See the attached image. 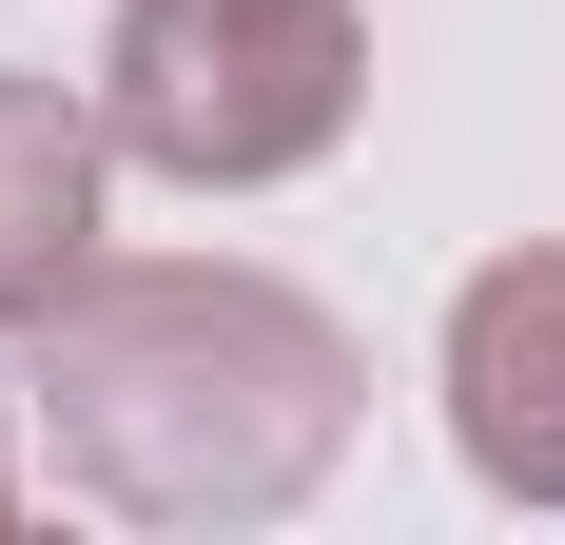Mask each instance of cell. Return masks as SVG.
Returning a JSON list of instances; mask_svg holds the SVG:
<instances>
[{"instance_id": "277c9868", "label": "cell", "mask_w": 565, "mask_h": 545, "mask_svg": "<svg viewBox=\"0 0 565 545\" xmlns=\"http://www.w3.org/2000/svg\"><path fill=\"white\" fill-rule=\"evenodd\" d=\"M117 234V117L98 78H40V58H0V331H40Z\"/></svg>"}, {"instance_id": "6da1fadb", "label": "cell", "mask_w": 565, "mask_h": 545, "mask_svg": "<svg viewBox=\"0 0 565 545\" xmlns=\"http://www.w3.org/2000/svg\"><path fill=\"white\" fill-rule=\"evenodd\" d=\"M40 429L117 526H274L351 468L371 351L254 254H98L40 312Z\"/></svg>"}, {"instance_id": "3957f363", "label": "cell", "mask_w": 565, "mask_h": 545, "mask_svg": "<svg viewBox=\"0 0 565 545\" xmlns=\"http://www.w3.org/2000/svg\"><path fill=\"white\" fill-rule=\"evenodd\" d=\"M449 448L488 506H565V234H526V254H488L449 292Z\"/></svg>"}, {"instance_id": "5b68a950", "label": "cell", "mask_w": 565, "mask_h": 545, "mask_svg": "<svg viewBox=\"0 0 565 545\" xmlns=\"http://www.w3.org/2000/svg\"><path fill=\"white\" fill-rule=\"evenodd\" d=\"M0 506H20V389H0Z\"/></svg>"}, {"instance_id": "7a4b0ae2", "label": "cell", "mask_w": 565, "mask_h": 545, "mask_svg": "<svg viewBox=\"0 0 565 545\" xmlns=\"http://www.w3.org/2000/svg\"><path fill=\"white\" fill-rule=\"evenodd\" d=\"M98 117L175 195H274L371 117V20L351 0H117Z\"/></svg>"}]
</instances>
